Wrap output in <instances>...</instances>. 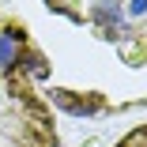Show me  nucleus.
I'll use <instances>...</instances> for the list:
<instances>
[{
	"instance_id": "obj_1",
	"label": "nucleus",
	"mask_w": 147,
	"mask_h": 147,
	"mask_svg": "<svg viewBox=\"0 0 147 147\" xmlns=\"http://www.w3.org/2000/svg\"><path fill=\"white\" fill-rule=\"evenodd\" d=\"M49 61L23 11L0 0V147H57V125L38 83Z\"/></svg>"
},
{
	"instance_id": "obj_2",
	"label": "nucleus",
	"mask_w": 147,
	"mask_h": 147,
	"mask_svg": "<svg viewBox=\"0 0 147 147\" xmlns=\"http://www.w3.org/2000/svg\"><path fill=\"white\" fill-rule=\"evenodd\" d=\"M117 147H147V125H143V128H136V132H128Z\"/></svg>"
}]
</instances>
